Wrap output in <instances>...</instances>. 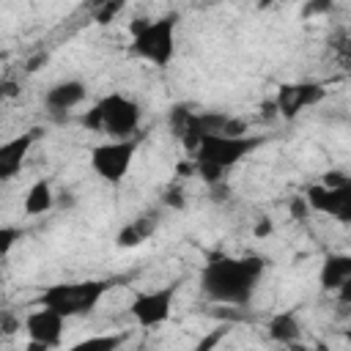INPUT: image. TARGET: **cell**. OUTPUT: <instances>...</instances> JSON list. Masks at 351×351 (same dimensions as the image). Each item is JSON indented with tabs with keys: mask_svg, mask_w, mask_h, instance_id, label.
Instances as JSON below:
<instances>
[{
	"mask_svg": "<svg viewBox=\"0 0 351 351\" xmlns=\"http://www.w3.org/2000/svg\"><path fill=\"white\" fill-rule=\"evenodd\" d=\"M263 266H266V261L258 255L211 258L200 271V291L217 304L247 307L252 302L258 280L263 277Z\"/></svg>",
	"mask_w": 351,
	"mask_h": 351,
	"instance_id": "cell-1",
	"label": "cell"
},
{
	"mask_svg": "<svg viewBox=\"0 0 351 351\" xmlns=\"http://www.w3.org/2000/svg\"><path fill=\"white\" fill-rule=\"evenodd\" d=\"M140 121H143L140 104L123 93L104 96L82 115V126H88L90 132H104L110 134V140H129L140 129Z\"/></svg>",
	"mask_w": 351,
	"mask_h": 351,
	"instance_id": "cell-2",
	"label": "cell"
},
{
	"mask_svg": "<svg viewBox=\"0 0 351 351\" xmlns=\"http://www.w3.org/2000/svg\"><path fill=\"white\" fill-rule=\"evenodd\" d=\"M107 282L104 280H82V282H58L49 285L41 293V304L60 313L63 318H74V315H85L90 313L99 299L104 296Z\"/></svg>",
	"mask_w": 351,
	"mask_h": 351,
	"instance_id": "cell-3",
	"label": "cell"
},
{
	"mask_svg": "<svg viewBox=\"0 0 351 351\" xmlns=\"http://www.w3.org/2000/svg\"><path fill=\"white\" fill-rule=\"evenodd\" d=\"M176 22H178V14H165L159 19H151V25L143 33L132 36V52L154 63L156 69L170 66L176 55Z\"/></svg>",
	"mask_w": 351,
	"mask_h": 351,
	"instance_id": "cell-4",
	"label": "cell"
},
{
	"mask_svg": "<svg viewBox=\"0 0 351 351\" xmlns=\"http://www.w3.org/2000/svg\"><path fill=\"white\" fill-rule=\"evenodd\" d=\"M134 151H137V140L134 137H129V140H107V143H101V145H96L90 151V167L107 184H121L123 176L132 167Z\"/></svg>",
	"mask_w": 351,
	"mask_h": 351,
	"instance_id": "cell-5",
	"label": "cell"
},
{
	"mask_svg": "<svg viewBox=\"0 0 351 351\" xmlns=\"http://www.w3.org/2000/svg\"><path fill=\"white\" fill-rule=\"evenodd\" d=\"M261 140L258 137H228V134H206L197 154L192 159H206V162H214V165H222V167H233L239 159H244L252 148H258Z\"/></svg>",
	"mask_w": 351,
	"mask_h": 351,
	"instance_id": "cell-6",
	"label": "cell"
},
{
	"mask_svg": "<svg viewBox=\"0 0 351 351\" xmlns=\"http://www.w3.org/2000/svg\"><path fill=\"white\" fill-rule=\"evenodd\" d=\"M173 299H176V285H165V288H156V291H145V293H137L129 304L134 321L145 329H154L159 324H165L170 318V310H173Z\"/></svg>",
	"mask_w": 351,
	"mask_h": 351,
	"instance_id": "cell-7",
	"label": "cell"
},
{
	"mask_svg": "<svg viewBox=\"0 0 351 351\" xmlns=\"http://www.w3.org/2000/svg\"><path fill=\"white\" fill-rule=\"evenodd\" d=\"M85 96H88V88H85L82 80H63V82H55L52 88H47V93H44V110L52 118L63 121L69 115V110H74L77 104L85 101Z\"/></svg>",
	"mask_w": 351,
	"mask_h": 351,
	"instance_id": "cell-8",
	"label": "cell"
},
{
	"mask_svg": "<svg viewBox=\"0 0 351 351\" xmlns=\"http://www.w3.org/2000/svg\"><path fill=\"white\" fill-rule=\"evenodd\" d=\"M63 315L44 307L41 310H33L27 318H25V332L30 340L36 343H44L47 348H58L60 346V337H63Z\"/></svg>",
	"mask_w": 351,
	"mask_h": 351,
	"instance_id": "cell-9",
	"label": "cell"
},
{
	"mask_svg": "<svg viewBox=\"0 0 351 351\" xmlns=\"http://www.w3.org/2000/svg\"><path fill=\"white\" fill-rule=\"evenodd\" d=\"M38 137H41V129L33 126V129H27V132H22L14 140H8V143L0 145V178L3 181L14 178L22 170V159L27 156V151L33 148V143Z\"/></svg>",
	"mask_w": 351,
	"mask_h": 351,
	"instance_id": "cell-10",
	"label": "cell"
},
{
	"mask_svg": "<svg viewBox=\"0 0 351 351\" xmlns=\"http://www.w3.org/2000/svg\"><path fill=\"white\" fill-rule=\"evenodd\" d=\"M304 197H307L313 211H321V214H329V217H340L351 206V181L343 184V186H324V184L307 186Z\"/></svg>",
	"mask_w": 351,
	"mask_h": 351,
	"instance_id": "cell-11",
	"label": "cell"
},
{
	"mask_svg": "<svg viewBox=\"0 0 351 351\" xmlns=\"http://www.w3.org/2000/svg\"><path fill=\"white\" fill-rule=\"evenodd\" d=\"M346 277H351V255H329L318 274L321 288L326 291H337Z\"/></svg>",
	"mask_w": 351,
	"mask_h": 351,
	"instance_id": "cell-12",
	"label": "cell"
},
{
	"mask_svg": "<svg viewBox=\"0 0 351 351\" xmlns=\"http://www.w3.org/2000/svg\"><path fill=\"white\" fill-rule=\"evenodd\" d=\"M266 329H269V337L274 343H282V346H293L302 337V326H299V321H296L293 313H277L266 324Z\"/></svg>",
	"mask_w": 351,
	"mask_h": 351,
	"instance_id": "cell-13",
	"label": "cell"
},
{
	"mask_svg": "<svg viewBox=\"0 0 351 351\" xmlns=\"http://www.w3.org/2000/svg\"><path fill=\"white\" fill-rule=\"evenodd\" d=\"M55 206V195H52V184L47 178H38L27 195H25V214L27 217H38L44 211H49Z\"/></svg>",
	"mask_w": 351,
	"mask_h": 351,
	"instance_id": "cell-14",
	"label": "cell"
},
{
	"mask_svg": "<svg viewBox=\"0 0 351 351\" xmlns=\"http://www.w3.org/2000/svg\"><path fill=\"white\" fill-rule=\"evenodd\" d=\"M228 118H230V115H225V112H192L189 123H192L197 132H203V134H219V132L225 129Z\"/></svg>",
	"mask_w": 351,
	"mask_h": 351,
	"instance_id": "cell-15",
	"label": "cell"
},
{
	"mask_svg": "<svg viewBox=\"0 0 351 351\" xmlns=\"http://www.w3.org/2000/svg\"><path fill=\"white\" fill-rule=\"evenodd\" d=\"M143 241H148V236H145V230L132 219L129 225H123L121 230H118V236H115V247L118 250H134V247H140Z\"/></svg>",
	"mask_w": 351,
	"mask_h": 351,
	"instance_id": "cell-16",
	"label": "cell"
},
{
	"mask_svg": "<svg viewBox=\"0 0 351 351\" xmlns=\"http://www.w3.org/2000/svg\"><path fill=\"white\" fill-rule=\"evenodd\" d=\"M277 104H280V115L282 118H296L299 115V107H296V85L293 82H285L277 88Z\"/></svg>",
	"mask_w": 351,
	"mask_h": 351,
	"instance_id": "cell-17",
	"label": "cell"
},
{
	"mask_svg": "<svg viewBox=\"0 0 351 351\" xmlns=\"http://www.w3.org/2000/svg\"><path fill=\"white\" fill-rule=\"evenodd\" d=\"M225 173H228V167H222V165H214V162H206V159H195V176L203 184H208V186L222 184L225 181Z\"/></svg>",
	"mask_w": 351,
	"mask_h": 351,
	"instance_id": "cell-18",
	"label": "cell"
},
{
	"mask_svg": "<svg viewBox=\"0 0 351 351\" xmlns=\"http://www.w3.org/2000/svg\"><path fill=\"white\" fill-rule=\"evenodd\" d=\"M321 99H324V88H321L318 82H299V85H296V107H299V112H302L304 107L318 104Z\"/></svg>",
	"mask_w": 351,
	"mask_h": 351,
	"instance_id": "cell-19",
	"label": "cell"
},
{
	"mask_svg": "<svg viewBox=\"0 0 351 351\" xmlns=\"http://www.w3.org/2000/svg\"><path fill=\"white\" fill-rule=\"evenodd\" d=\"M189 118H192V110H189L186 104H173V107H170V112H167V126H170L173 137H181V134H184Z\"/></svg>",
	"mask_w": 351,
	"mask_h": 351,
	"instance_id": "cell-20",
	"label": "cell"
},
{
	"mask_svg": "<svg viewBox=\"0 0 351 351\" xmlns=\"http://www.w3.org/2000/svg\"><path fill=\"white\" fill-rule=\"evenodd\" d=\"M123 5H126V0H104L101 5H96V8H93L96 25H110V22L123 11Z\"/></svg>",
	"mask_w": 351,
	"mask_h": 351,
	"instance_id": "cell-21",
	"label": "cell"
},
{
	"mask_svg": "<svg viewBox=\"0 0 351 351\" xmlns=\"http://www.w3.org/2000/svg\"><path fill=\"white\" fill-rule=\"evenodd\" d=\"M162 203H165L167 208H176V211H181V208L186 206V195H184V189H181L178 184H170V186L162 192Z\"/></svg>",
	"mask_w": 351,
	"mask_h": 351,
	"instance_id": "cell-22",
	"label": "cell"
},
{
	"mask_svg": "<svg viewBox=\"0 0 351 351\" xmlns=\"http://www.w3.org/2000/svg\"><path fill=\"white\" fill-rule=\"evenodd\" d=\"M310 203H307V197L304 195H293L291 200H288V214H291V219H296V222H304L307 217H310Z\"/></svg>",
	"mask_w": 351,
	"mask_h": 351,
	"instance_id": "cell-23",
	"label": "cell"
},
{
	"mask_svg": "<svg viewBox=\"0 0 351 351\" xmlns=\"http://www.w3.org/2000/svg\"><path fill=\"white\" fill-rule=\"evenodd\" d=\"M16 239H22V230L19 228H11V225H3L0 228V255L3 258L11 252V247H14Z\"/></svg>",
	"mask_w": 351,
	"mask_h": 351,
	"instance_id": "cell-24",
	"label": "cell"
},
{
	"mask_svg": "<svg viewBox=\"0 0 351 351\" xmlns=\"http://www.w3.org/2000/svg\"><path fill=\"white\" fill-rule=\"evenodd\" d=\"M332 3L335 0H307L304 5H302V16L304 19H310V16H321V14H329L332 11Z\"/></svg>",
	"mask_w": 351,
	"mask_h": 351,
	"instance_id": "cell-25",
	"label": "cell"
},
{
	"mask_svg": "<svg viewBox=\"0 0 351 351\" xmlns=\"http://www.w3.org/2000/svg\"><path fill=\"white\" fill-rule=\"evenodd\" d=\"M335 55H337V63L346 69V71H351V38H335Z\"/></svg>",
	"mask_w": 351,
	"mask_h": 351,
	"instance_id": "cell-26",
	"label": "cell"
},
{
	"mask_svg": "<svg viewBox=\"0 0 351 351\" xmlns=\"http://www.w3.org/2000/svg\"><path fill=\"white\" fill-rule=\"evenodd\" d=\"M247 129H250V123L244 121V118H228V123H225V129L219 132V134H228V137H244L247 134Z\"/></svg>",
	"mask_w": 351,
	"mask_h": 351,
	"instance_id": "cell-27",
	"label": "cell"
},
{
	"mask_svg": "<svg viewBox=\"0 0 351 351\" xmlns=\"http://www.w3.org/2000/svg\"><path fill=\"white\" fill-rule=\"evenodd\" d=\"M121 346V337H90V340H82L77 348H115Z\"/></svg>",
	"mask_w": 351,
	"mask_h": 351,
	"instance_id": "cell-28",
	"label": "cell"
},
{
	"mask_svg": "<svg viewBox=\"0 0 351 351\" xmlns=\"http://www.w3.org/2000/svg\"><path fill=\"white\" fill-rule=\"evenodd\" d=\"M258 115H261L263 121H274V118L280 115V104H277V99H263V101L258 104Z\"/></svg>",
	"mask_w": 351,
	"mask_h": 351,
	"instance_id": "cell-29",
	"label": "cell"
},
{
	"mask_svg": "<svg viewBox=\"0 0 351 351\" xmlns=\"http://www.w3.org/2000/svg\"><path fill=\"white\" fill-rule=\"evenodd\" d=\"M0 329H3L5 337H11V335H16V332L22 329V324H19L8 310H3V313H0Z\"/></svg>",
	"mask_w": 351,
	"mask_h": 351,
	"instance_id": "cell-30",
	"label": "cell"
},
{
	"mask_svg": "<svg viewBox=\"0 0 351 351\" xmlns=\"http://www.w3.org/2000/svg\"><path fill=\"white\" fill-rule=\"evenodd\" d=\"M351 178L343 173V170H326L324 176H321V184L324 186H343V184H348Z\"/></svg>",
	"mask_w": 351,
	"mask_h": 351,
	"instance_id": "cell-31",
	"label": "cell"
},
{
	"mask_svg": "<svg viewBox=\"0 0 351 351\" xmlns=\"http://www.w3.org/2000/svg\"><path fill=\"white\" fill-rule=\"evenodd\" d=\"M271 230H274L271 217H258V222L252 225V236L255 239H266V236H271Z\"/></svg>",
	"mask_w": 351,
	"mask_h": 351,
	"instance_id": "cell-32",
	"label": "cell"
},
{
	"mask_svg": "<svg viewBox=\"0 0 351 351\" xmlns=\"http://www.w3.org/2000/svg\"><path fill=\"white\" fill-rule=\"evenodd\" d=\"M47 60H49V55H47V52H38V55H33V58L25 63V71H27V74H36Z\"/></svg>",
	"mask_w": 351,
	"mask_h": 351,
	"instance_id": "cell-33",
	"label": "cell"
},
{
	"mask_svg": "<svg viewBox=\"0 0 351 351\" xmlns=\"http://www.w3.org/2000/svg\"><path fill=\"white\" fill-rule=\"evenodd\" d=\"M222 337H225V329H217V332H211L206 340H200V343H197V351H206V348H211V346H214V343H219Z\"/></svg>",
	"mask_w": 351,
	"mask_h": 351,
	"instance_id": "cell-34",
	"label": "cell"
},
{
	"mask_svg": "<svg viewBox=\"0 0 351 351\" xmlns=\"http://www.w3.org/2000/svg\"><path fill=\"white\" fill-rule=\"evenodd\" d=\"M337 299H340V304H351V277H346V280L340 282V288H337Z\"/></svg>",
	"mask_w": 351,
	"mask_h": 351,
	"instance_id": "cell-35",
	"label": "cell"
},
{
	"mask_svg": "<svg viewBox=\"0 0 351 351\" xmlns=\"http://www.w3.org/2000/svg\"><path fill=\"white\" fill-rule=\"evenodd\" d=\"M148 25H151V19H148V16H137V19H132V22H129V33H132V36H137V33H143Z\"/></svg>",
	"mask_w": 351,
	"mask_h": 351,
	"instance_id": "cell-36",
	"label": "cell"
},
{
	"mask_svg": "<svg viewBox=\"0 0 351 351\" xmlns=\"http://www.w3.org/2000/svg\"><path fill=\"white\" fill-rule=\"evenodd\" d=\"M16 93H19V85H16L14 80H5V82H3V96H8V99H14Z\"/></svg>",
	"mask_w": 351,
	"mask_h": 351,
	"instance_id": "cell-37",
	"label": "cell"
},
{
	"mask_svg": "<svg viewBox=\"0 0 351 351\" xmlns=\"http://www.w3.org/2000/svg\"><path fill=\"white\" fill-rule=\"evenodd\" d=\"M337 222H346V225H351V206H348V208H346V211L337 217Z\"/></svg>",
	"mask_w": 351,
	"mask_h": 351,
	"instance_id": "cell-38",
	"label": "cell"
},
{
	"mask_svg": "<svg viewBox=\"0 0 351 351\" xmlns=\"http://www.w3.org/2000/svg\"><path fill=\"white\" fill-rule=\"evenodd\" d=\"M274 0H258V8H269Z\"/></svg>",
	"mask_w": 351,
	"mask_h": 351,
	"instance_id": "cell-39",
	"label": "cell"
},
{
	"mask_svg": "<svg viewBox=\"0 0 351 351\" xmlns=\"http://www.w3.org/2000/svg\"><path fill=\"white\" fill-rule=\"evenodd\" d=\"M101 3H104V0H90V5H93V8H96V5H101Z\"/></svg>",
	"mask_w": 351,
	"mask_h": 351,
	"instance_id": "cell-40",
	"label": "cell"
},
{
	"mask_svg": "<svg viewBox=\"0 0 351 351\" xmlns=\"http://www.w3.org/2000/svg\"><path fill=\"white\" fill-rule=\"evenodd\" d=\"M346 340H348V343H351V329H346Z\"/></svg>",
	"mask_w": 351,
	"mask_h": 351,
	"instance_id": "cell-41",
	"label": "cell"
}]
</instances>
